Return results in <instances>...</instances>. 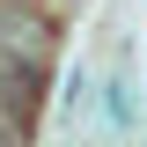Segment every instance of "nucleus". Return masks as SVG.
<instances>
[{
  "label": "nucleus",
  "mask_w": 147,
  "mask_h": 147,
  "mask_svg": "<svg viewBox=\"0 0 147 147\" xmlns=\"http://www.w3.org/2000/svg\"><path fill=\"white\" fill-rule=\"evenodd\" d=\"M37 103H44V66H30V59H7L0 66V118H15V125H30Z\"/></svg>",
  "instance_id": "f257e3e1"
},
{
  "label": "nucleus",
  "mask_w": 147,
  "mask_h": 147,
  "mask_svg": "<svg viewBox=\"0 0 147 147\" xmlns=\"http://www.w3.org/2000/svg\"><path fill=\"white\" fill-rule=\"evenodd\" d=\"M30 140V125H15V118H0V147H22Z\"/></svg>",
  "instance_id": "7ed1b4c3"
},
{
  "label": "nucleus",
  "mask_w": 147,
  "mask_h": 147,
  "mask_svg": "<svg viewBox=\"0 0 147 147\" xmlns=\"http://www.w3.org/2000/svg\"><path fill=\"white\" fill-rule=\"evenodd\" d=\"M0 44H7L15 59H30V66H44V52H52V37H44L37 15H7V22H0Z\"/></svg>",
  "instance_id": "f03ea898"
}]
</instances>
